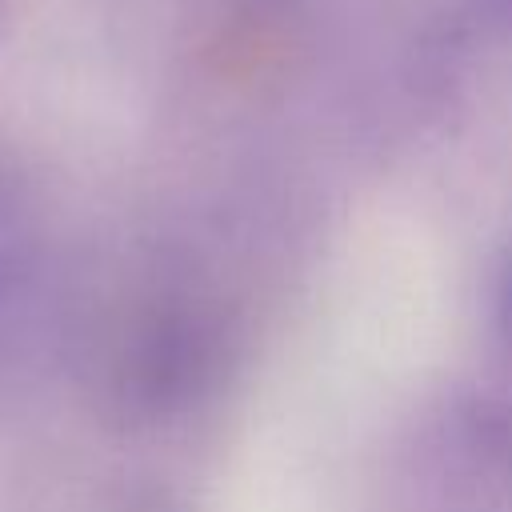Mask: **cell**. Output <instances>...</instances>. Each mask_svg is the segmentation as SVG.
Segmentation results:
<instances>
[{
	"label": "cell",
	"instance_id": "6da1fadb",
	"mask_svg": "<svg viewBox=\"0 0 512 512\" xmlns=\"http://www.w3.org/2000/svg\"><path fill=\"white\" fill-rule=\"evenodd\" d=\"M36 292V224L24 192L0 168V368L16 352Z\"/></svg>",
	"mask_w": 512,
	"mask_h": 512
},
{
	"label": "cell",
	"instance_id": "7a4b0ae2",
	"mask_svg": "<svg viewBox=\"0 0 512 512\" xmlns=\"http://www.w3.org/2000/svg\"><path fill=\"white\" fill-rule=\"evenodd\" d=\"M500 320H504V332H508V340H512V280H508L504 300H500Z\"/></svg>",
	"mask_w": 512,
	"mask_h": 512
}]
</instances>
